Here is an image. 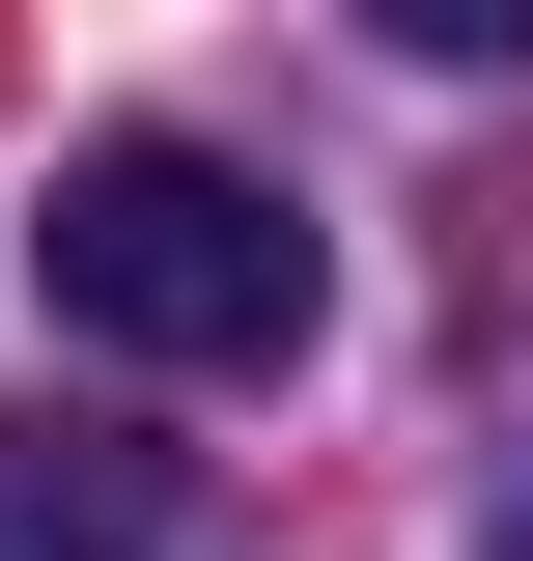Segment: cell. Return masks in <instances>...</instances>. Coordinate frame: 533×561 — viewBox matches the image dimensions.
Masks as SVG:
<instances>
[{"instance_id":"obj_1","label":"cell","mask_w":533,"mask_h":561,"mask_svg":"<svg viewBox=\"0 0 533 561\" xmlns=\"http://www.w3.org/2000/svg\"><path fill=\"white\" fill-rule=\"evenodd\" d=\"M29 253H57V337H113V365H309V309H337L281 169H225V140H84Z\"/></svg>"},{"instance_id":"obj_2","label":"cell","mask_w":533,"mask_h":561,"mask_svg":"<svg viewBox=\"0 0 533 561\" xmlns=\"http://www.w3.org/2000/svg\"><path fill=\"white\" fill-rule=\"evenodd\" d=\"M0 561H169V449H0Z\"/></svg>"},{"instance_id":"obj_3","label":"cell","mask_w":533,"mask_h":561,"mask_svg":"<svg viewBox=\"0 0 533 561\" xmlns=\"http://www.w3.org/2000/svg\"><path fill=\"white\" fill-rule=\"evenodd\" d=\"M477 561H533V505H506V534H477Z\"/></svg>"}]
</instances>
